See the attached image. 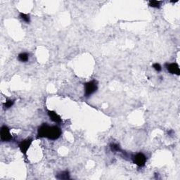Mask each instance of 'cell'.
I'll return each mask as SVG.
<instances>
[{
  "mask_svg": "<svg viewBox=\"0 0 180 180\" xmlns=\"http://www.w3.org/2000/svg\"><path fill=\"white\" fill-rule=\"evenodd\" d=\"M20 17H21V19H23V21H24L25 22H26L27 23H30V19L29 16H28L27 14L21 13H20Z\"/></svg>",
  "mask_w": 180,
  "mask_h": 180,
  "instance_id": "cell-12",
  "label": "cell"
},
{
  "mask_svg": "<svg viewBox=\"0 0 180 180\" xmlns=\"http://www.w3.org/2000/svg\"><path fill=\"white\" fill-rule=\"evenodd\" d=\"M18 59L21 62H26L28 61V59H29V55L27 53H21L18 56Z\"/></svg>",
  "mask_w": 180,
  "mask_h": 180,
  "instance_id": "cell-9",
  "label": "cell"
},
{
  "mask_svg": "<svg viewBox=\"0 0 180 180\" xmlns=\"http://www.w3.org/2000/svg\"><path fill=\"white\" fill-rule=\"evenodd\" d=\"M14 104V101L13 100H7V101L5 102V104H4V108H6V109H9V108L11 107L12 106H13Z\"/></svg>",
  "mask_w": 180,
  "mask_h": 180,
  "instance_id": "cell-13",
  "label": "cell"
},
{
  "mask_svg": "<svg viewBox=\"0 0 180 180\" xmlns=\"http://www.w3.org/2000/svg\"><path fill=\"white\" fill-rule=\"evenodd\" d=\"M132 160L134 164L139 167L144 166L146 162V157L144 153H139L134 155L132 157Z\"/></svg>",
  "mask_w": 180,
  "mask_h": 180,
  "instance_id": "cell-3",
  "label": "cell"
},
{
  "mask_svg": "<svg viewBox=\"0 0 180 180\" xmlns=\"http://www.w3.org/2000/svg\"><path fill=\"white\" fill-rule=\"evenodd\" d=\"M0 134H1V139L2 142H9L12 139V136L11 134L9 129L6 125L1 127Z\"/></svg>",
  "mask_w": 180,
  "mask_h": 180,
  "instance_id": "cell-4",
  "label": "cell"
},
{
  "mask_svg": "<svg viewBox=\"0 0 180 180\" xmlns=\"http://www.w3.org/2000/svg\"><path fill=\"white\" fill-rule=\"evenodd\" d=\"M31 143H32V139H26V140L23 141L21 144H19V148L21 149V152L23 153V154L26 155V152L29 148L30 146Z\"/></svg>",
  "mask_w": 180,
  "mask_h": 180,
  "instance_id": "cell-6",
  "label": "cell"
},
{
  "mask_svg": "<svg viewBox=\"0 0 180 180\" xmlns=\"http://www.w3.org/2000/svg\"><path fill=\"white\" fill-rule=\"evenodd\" d=\"M161 1H150L149 6L153 8H159L160 6Z\"/></svg>",
  "mask_w": 180,
  "mask_h": 180,
  "instance_id": "cell-11",
  "label": "cell"
},
{
  "mask_svg": "<svg viewBox=\"0 0 180 180\" xmlns=\"http://www.w3.org/2000/svg\"><path fill=\"white\" fill-rule=\"evenodd\" d=\"M56 178L59 179L63 180V179H70V175L68 171H63L61 173H59L56 175Z\"/></svg>",
  "mask_w": 180,
  "mask_h": 180,
  "instance_id": "cell-8",
  "label": "cell"
},
{
  "mask_svg": "<svg viewBox=\"0 0 180 180\" xmlns=\"http://www.w3.org/2000/svg\"><path fill=\"white\" fill-rule=\"evenodd\" d=\"M166 68L171 74H175L177 76H179L180 69L177 63H167L166 64Z\"/></svg>",
  "mask_w": 180,
  "mask_h": 180,
  "instance_id": "cell-5",
  "label": "cell"
},
{
  "mask_svg": "<svg viewBox=\"0 0 180 180\" xmlns=\"http://www.w3.org/2000/svg\"><path fill=\"white\" fill-rule=\"evenodd\" d=\"M48 115H49V116L50 120H51L53 122H54V123H61L62 122V120H61V117L59 116V115H58L56 112H54V111H49Z\"/></svg>",
  "mask_w": 180,
  "mask_h": 180,
  "instance_id": "cell-7",
  "label": "cell"
},
{
  "mask_svg": "<svg viewBox=\"0 0 180 180\" xmlns=\"http://www.w3.org/2000/svg\"><path fill=\"white\" fill-rule=\"evenodd\" d=\"M61 135V130L58 126H49L47 123H44L37 131L38 138H47L51 140H56Z\"/></svg>",
  "mask_w": 180,
  "mask_h": 180,
  "instance_id": "cell-1",
  "label": "cell"
},
{
  "mask_svg": "<svg viewBox=\"0 0 180 180\" xmlns=\"http://www.w3.org/2000/svg\"><path fill=\"white\" fill-rule=\"evenodd\" d=\"M153 68H154V69L156 70V71H158V72L161 71V70H162V68H161V65H160L159 63H156L153 64Z\"/></svg>",
  "mask_w": 180,
  "mask_h": 180,
  "instance_id": "cell-14",
  "label": "cell"
},
{
  "mask_svg": "<svg viewBox=\"0 0 180 180\" xmlns=\"http://www.w3.org/2000/svg\"><path fill=\"white\" fill-rule=\"evenodd\" d=\"M97 82L96 80H92L90 82H87L84 84V90H85V95L86 97H88L91 96L92 94L96 92L97 89H98V85H97Z\"/></svg>",
  "mask_w": 180,
  "mask_h": 180,
  "instance_id": "cell-2",
  "label": "cell"
},
{
  "mask_svg": "<svg viewBox=\"0 0 180 180\" xmlns=\"http://www.w3.org/2000/svg\"><path fill=\"white\" fill-rule=\"evenodd\" d=\"M110 148L111 149V151H114V152H119V151H121V149H120V147L118 144H115L113 143L110 145Z\"/></svg>",
  "mask_w": 180,
  "mask_h": 180,
  "instance_id": "cell-10",
  "label": "cell"
}]
</instances>
